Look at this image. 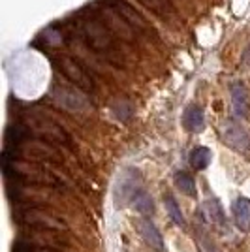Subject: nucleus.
Segmentation results:
<instances>
[{"label":"nucleus","instance_id":"f257e3e1","mask_svg":"<svg viewBox=\"0 0 250 252\" xmlns=\"http://www.w3.org/2000/svg\"><path fill=\"white\" fill-rule=\"evenodd\" d=\"M2 171L6 179H13L17 185H40V187H59V179L45 168L32 160L13 158L2 153Z\"/></svg>","mask_w":250,"mask_h":252},{"label":"nucleus","instance_id":"f03ea898","mask_svg":"<svg viewBox=\"0 0 250 252\" xmlns=\"http://www.w3.org/2000/svg\"><path fill=\"white\" fill-rule=\"evenodd\" d=\"M75 31L81 34V38L93 47L94 51L104 53V55H109V57L115 53L113 32L105 27L96 13L91 15V17H87V15L77 17L75 19Z\"/></svg>","mask_w":250,"mask_h":252},{"label":"nucleus","instance_id":"7ed1b4c3","mask_svg":"<svg viewBox=\"0 0 250 252\" xmlns=\"http://www.w3.org/2000/svg\"><path fill=\"white\" fill-rule=\"evenodd\" d=\"M13 220L23 224L31 230H47V231H66V222L53 215L51 211L34 207V205H23L13 213Z\"/></svg>","mask_w":250,"mask_h":252},{"label":"nucleus","instance_id":"20e7f679","mask_svg":"<svg viewBox=\"0 0 250 252\" xmlns=\"http://www.w3.org/2000/svg\"><path fill=\"white\" fill-rule=\"evenodd\" d=\"M23 125L29 128V132L34 134L38 139H43V141H55V143H62V145H68L70 143V137L64 132L61 126L57 123H53L49 119H43V117H31L27 123Z\"/></svg>","mask_w":250,"mask_h":252},{"label":"nucleus","instance_id":"39448f33","mask_svg":"<svg viewBox=\"0 0 250 252\" xmlns=\"http://www.w3.org/2000/svg\"><path fill=\"white\" fill-rule=\"evenodd\" d=\"M8 198L21 205H40L51 200V190L49 187L40 185H13L8 187Z\"/></svg>","mask_w":250,"mask_h":252},{"label":"nucleus","instance_id":"423d86ee","mask_svg":"<svg viewBox=\"0 0 250 252\" xmlns=\"http://www.w3.org/2000/svg\"><path fill=\"white\" fill-rule=\"evenodd\" d=\"M141 187V177L137 169H126L123 175L117 179V187H115V201L123 207L126 203H132L134 196H136Z\"/></svg>","mask_w":250,"mask_h":252},{"label":"nucleus","instance_id":"0eeeda50","mask_svg":"<svg viewBox=\"0 0 250 252\" xmlns=\"http://www.w3.org/2000/svg\"><path fill=\"white\" fill-rule=\"evenodd\" d=\"M220 136L229 149H233L237 153L250 151V134L235 121H224L220 126Z\"/></svg>","mask_w":250,"mask_h":252},{"label":"nucleus","instance_id":"6e6552de","mask_svg":"<svg viewBox=\"0 0 250 252\" xmlns=\"http://www.w3.org/2000/svg\"><path fill=\"white\" fill-rule=\"evenodd\" d=\"M105 4L115 10L123 19H125L132 29L136 32H151L153 31V27H151V23L147 21L145 17L139 13V11L128 2V0H105Z\"/></svg>","mask_w":250,"mask_h":252},{"label":"nucleus","instance_id":"1a4fd4ad","mask_svg":"<svg viewBox=\"0 0 250 252\" xmlns=\"http://www.w3.org/2000/svg\"><path fill=\"white\" fill-rule=\"evenodd\" d=\"M19 241L27 243L31 247H40V249H57L61 251V247L66 245L62 239L61 231H47V230H31L21 233Z\"/></svg>","mask_w":250,"mask_h":252},{"label":"nucleus","instance_id":"9d476101","mask_svg":"<svg viewBox=\"0 0 250 252\" xmlns=\"http://www.w3.org/2000/svg\"><path fill=\"white\" fill-rule=\"evenodd\" d=\"M59 68L62 70V74L66 75L75 87H79V89H83V91H93L94 89V83H93V79H91V75L87 74L75 61L66 59V57H61V59H59Z\"/></svg>","mask_w":250,"mask_h":252},{"label":"nucleus","instance_id":"9b49d317","mask_svg":"<svg viewBox=\"0 0 250 252\" xmlns=\"http://www.w3.org/2000/svg\"><path fill=\"white\" fill-rule=\"evenodd\" d=\"M134 228H136V231L141 235V239H143L153 251L162 252L166 249V247H164V237H162V233H160V230L155 226L153 220H149V219H137V220L134 222Z\"/></svg>","mask_w":250,"mask_h":252},{"label":"nucleus","instance_id":"f8f14e48","mask_svg":"<svg viewBox=\"0 0 250 252\" xmlns=\"http://www.w3.org/2000/svg\"><path fill=\"white\" fill-rule=\"evenodd\" d=\"M231 215L235 226L241 231H250V200L249 198H237L231 203Z\"/></svg>","mask_w":250,"mask_h":252},{"label":"nucleus","instance_id":"ddd939ff","mask_svg":"<svg viewBox=\"0 0 250 252\" xmlns=\"http://www.w3.org/2000/svg\"><path fill=\"white\" fill-rule=\"evenodd\" d=\"M229 93H231V105H233L235 117L245 119V117L249 115V96H247L245 87L241 83H231Z\"/></svg>","mask_w":250,"mask_h":252},{"label":"nucleus","instance_id":"4468645a","mask_svg":"<svg viewBox=\"0 0 250 252\" xmlns=\"http://www.w3.org/2000/svg\"><path fill=\"white\" fill-rule=\"evenodd\" d=\"M199 215L201 219L211 224V226H224L226 224V217H224V211H222V205H220L217 200H209L201 205L199 209Z\"/></svg>","mask_w":250,"mask_h":252},{"label":"nucleus","instance_id":"2eb2a0df","mask_svg":"<svg viewBox=\"0 0 250 252\" xmlns=\"http://www.w3.org/2000/svg\"><path fill=\"white\" fill-rule=\"evenodd\" d=\"M183 125L188 132H201L205 128V115L199 105H188L185 115H183Z\"/></svg>","mask_w":250,"mask_h":252},{"label":"nucleus","instance_id":"dca6fc26","mask_svg":"<svg viewBox=\"0 0 250 252\" xmlns=\"http://www.w3.org/2000/svg\"><path fill=\"white\" fill-rule=\"evenodd\" d=\"M55 100L59 102L61 105L64 107H68V109H75V111H79V109H83L87 107V102H85L83 96H79L75 91H68V89H55Z\"/></svg>","mask_w":250,"mask_h":252},{"label":"nucleus","instance_id":"f3484780","mask_svg":"<svg viewBox=\"0 0 250 252\" xmlns=\"http://www.w3.org/2000/svg\"><path fill=\"white\" fill-rule=\"evenodd\" d=\"M132 205H134V209H136L139 215H143V217H153V215H155V201L151 198V194H147L143 189L134 196Z\"/></svg>","mask_w":250,"mask_h":252},{"label":"nucleus","instance_id":"a211bd4d","mask_svg":"<svg viewBox=\"0 0 250 252\" xmlns=\"http://www.w3.org/2000/svg\"><path fill=\"white\" fill-rule=\"evenodd\" d=\"M164 205H166L167 215H169V219L173 220V224L185 228V226H187V220H185V215H183V211L179 207L177 200L173 198V194H164Z\"/></svg>","mask_w":250,"mask_h":252},{"label":"nucleus","instance_id":"6ab92c4d","mask_svg":"<svg viewBox=\"0 0 250 252\" xmlns=\"http://www.w3.org/2000/svg\"><path fill=\"white\" fill-rule=\"evenodd\" d=\"M211 160H213V153H211V149H207V147H196V149H192V153H190V164H192L194 169L209 168Z\"/></svg>","mask_w":250,"mask_h":252},{"label":"nucleus","instance_id":"aec40b11","mask_svg":"<svg viewBox=\"0 0 250 252\" xmlns=\"http://www.w3.org/2000/svg\"><path fill=\"white\" fill-rule=\"evenodd\" d=\"M175 185L177 189L188 196V198H194L196 196V183H194V177L187 173V171H177L175 173Z\"/></svg>","mask_w":250,"mask_h":252},{"label":"nucleus","instance_id":"412c9836","mask_svg":"<svg viewBox=\"0 0 250 252\" xmlns=\"http://www.w3.org/2000/svg\"><path fill=\"white\" fill-rule=\"evenodd\" d=\"M141 4H145L149 10L153 11V13H156L160 17H169L171 15V2L169 0H139Z\"/></svg>","mask_w":250,"mask_h":252},{"label":"nucleus","instance_id":"4be33fe9","mask_svg":"<svg viewBox=\"0 0 250 252\" xmlns=\"http://www.w3.org/2000/svg\"><path fill=\"white\" fill-rule=\"evenodd\" d=\"M11 252H61L57 251V249H40V247H31V245H27V243L23 241H17L13 243V247H11Z\"/></svg>","mask_w":250,"mask_h":252}]
</instances>
